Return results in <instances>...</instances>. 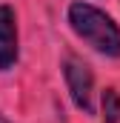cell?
Masks as SVG:
<instances>
[{"mask_svg":"<svg viewBox=\"0 0 120 123\" xmlns=\"http://www.w3.org/2000/svg\"><path fill=\"white\" fill-rule=\"evenodd\" d=\"M66 23L74 31L77 40H83L91 52L103 57H120V26L112 14L97 9L89 0H74L66 9Z\"/></svg>","mask_w":120,"mask_h":123,"instance_id":"1","label":"cell"},{"mask_svg":"<svg viewBox=\"0 0 120 123\" xmlns=\"http://www.w3.org/2000/svg\"><path fill=\"white\" fill-rule=\"evenodd\" d=\"M60 69H63L66 92L72 97L74 109L83 112V115H94V74H91L89 63H83L80 57L69 55Z\"/></svg>","mask_w":120,"mask_h":123,"instance_id":"2","label":"cell"},{"mask_svg":"<svg viewBox=\"0 0 120 123\" xmlns=\"http://www.w3.org/2000/svg\"><path fill=\"white\" fill-rule=\"evenodd\" d=\"M20 60V31L17 12L9 3H0V72H12Z\"/></svg>","mask_w":120,"mask_h":123,"instance_id":"3","label":"cell"},{"mask_svg":"<svg viewBox=\"0 0 120 123\" xmlns=\"http://www.w3.org/2000/svg\"><path fill=\"white\" fill-rule=\"evenodd\" d=\"M100 120L103 123H120V92L114 86H106L100 92Z\"/></svg>","mask_w":120,"mask_h":123,"instance_id":"4","label":"cell"},{"mask_svg":"<svg viewBox=\"0 0 120 123\" xmlns=\"http://www.w3.org/2000/svg\"><path fill=\"white\" fill-rule=\"evenodd\" d=\"M0 123H12V120H9V117H6V115H0Z\"/></svg>","mask_w":120,"mask_h":123,"instance_id":"5","label":"cell"}]
</instances>
